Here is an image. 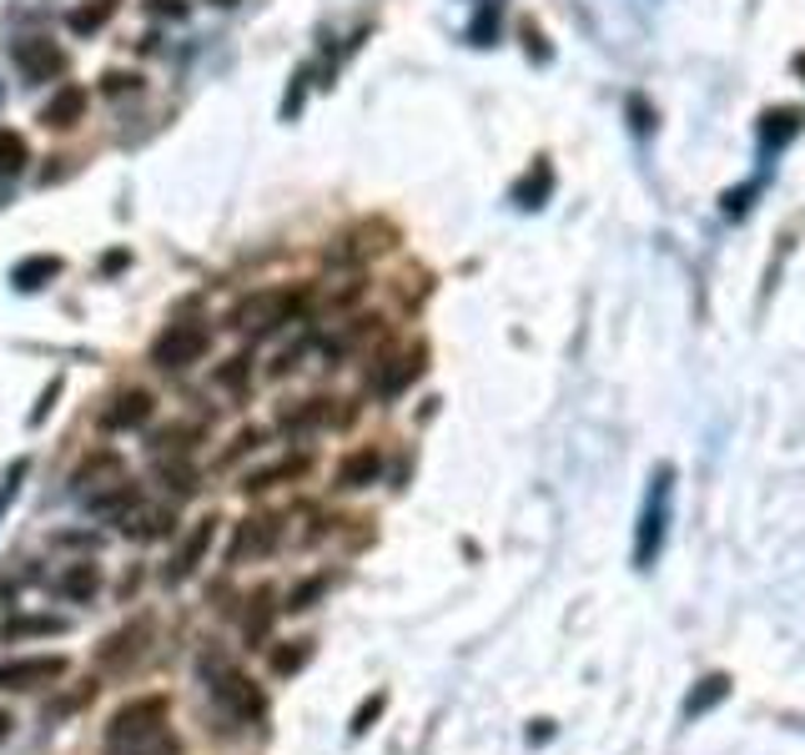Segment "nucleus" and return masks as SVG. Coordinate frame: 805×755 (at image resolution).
Listing matches in <instances>:
<instances>
[{"label":"nucleus","instance_id":"1","mask_svg":"<svg viewBox=\"0 0 805 755\" xmlns=\"http://www.w3.org/2000/svg\"><path fill=\"white\" fill-rule=\"evenodd\" d=\"M172 725H166V701L152 695V701H131L111 715L106 725V755H176Z\"/></svg>","mask_w":805,"mask_h":755},{"label":"nucleus","instance_id":"2","mask_svg":"<svg viewBox=\"0 0 805 755\" xmlns=\"http://www.w3.org/2000/svg\"><path fill=\"white\" fill-rule=\"evenodd\" d=\"M313 307V287L293 283V287H262V293L242 297L232 307V328L247 333V338H267V333L287 328V323H303V313Z\"/></svg>","mask_w":805,"mask_h":755},{"label":"nucleus","instance_id":"3","mask_svg":"<svg viewBox=\"0 0 805 755\" xmlns=\"http://www.w3.org/2000/svg\"><path fill=\"white\" fill-rule=\"evenodd\" d=\"M212 348V328L207 323H166L162 333L152 338L146 358H152L156 373H186L192 363H202Z\"/></svg>","mask_w":805,"mask_h":755},{"label":"nucleus","instance_id":"4","mask_svg":"<svg viewBox=\"0 0 805 755\" xmlns=\"http://www.w3.org/2000/svg\"><path fill=\"white\" fill-rule=\"evenodd\" d=\"M202 675H207V685H212V695H217V705L232 715V721H247V725H257L262 721V711H267V701H262V690L252 685L242 670H232V665H217L212 655H202Z\"/></svg>","mask_w":805,"mask_h":755},{"label":"nucleus","instance_id":"5","mask_svg":"<svg viewBox=\"0 0 805 755\" xmlns=\"http://www.w3.org/2000/svg\"><path fill=\"white\" fill-rule=\"evenodd\" d=\"M11 61L21 67L26 86H45V81L65 76V51H61V41H51V35H21V41L11 45Z\"/></svg>","mask_w":805,"mask_h":755},{"label":"nucleus","instance_id":"6","mask_svg":"<svg viewBox=\"0 0 805 755\" xmlns=\"http://www.w3.org/2000/svg\"><path fill=\"white\" fill-rule=\"evenodd\" d=\"M156 414V394L152 388H121L106 408H101V433H131V428H146Z\"/></svg>","mask_w":805,"mask_h":755},{"label":"nucleus","instance_id":"7","mask_svg":"<svg viewBox=\"0 0 805 755\" xmlns=\"http://www.w3.org/2000/svg\"><path fill=\"white\" fill-rule=\"evenodd\" d=\"M277 544H283V519H277V514H252V519H242L237 534H232L227 559H232V564H247V559H267Z\"/></svg>","mask_w":805,"mask_h":755},{"label":"nucleus","instance_id":"8","mask_svg":"<svg viewBox=\"0 0 805 755\" xmlns=\"http://www.w3.org/2000/svg\"><path fill=\"white\" fill-rule=\"evenodd\" d=\"M65 655H26V660H0V690H45L65 675Z\"/></svg>","mask_w":805,"mask_h":755},{"label":"nucleus","instance_id":"9","mask_svg":"<svg viewBox=\"0 0 805 755\" xmlns=\"http://www.w3.org/2000/svg\"><path fill=\"white\" fill-rule=\"evenodd\" d=\"M664 519H670V469L654 473V489H650V503L640 514V544H634V559L650 564L660 554V539H664Z\"/></svg>","mask_w":805,"mask_h":755},{"label":"nucleus","instance_id":"10","mask_svg":"<svg viewBox=\"0 0 805 755\" xmlns=\"http://www.w3.org/2000/svg\"><path fill=\"white\" fill-rule=\"evenodd\" d=\"M86 106H91V91L77 86V81H65V86L41 106V126L45 132H71V126H81Z\"/></svg>","mask_w":805,"mask_h":755},{"label":"nucleus","instance_id":"11","mask_svg":"<svg viewBox=\"0 0 805 755\" xmlns=\"http://www.w3.org/2000/svg\"><path fill=\"white\" fill-rule=\"evenodd\" d=\"M217 524H222L217 514L196 519V524H192V534L182 539V549H176V554H172V564H166V580H172V584H182L186 574H192L196 564H202V554H207V549H212V539H217Z\"/></svg>","mask_w":805,"mask_h":755},{"label":"nucleus","instance_id":"12","mask_svg":"<svg viewBox=\"0 0 805 755\" xmlns=\"http://www.w3.org/2000/svg\"><path fill=\"white\" fill-rule=\"evenodd\" d=\"M383 479V449H353L348 459L333 469V489L338 493H358V489H373Z\"/></svg>","mask_w":805,"mask_h":755},{"label":"nucleus","instance_id":"13","mask_svg":"<svg viewBox=\"0 0 805 755\" xmlns=\"http://www.w3.org/2000/svg\"><path fill=\"white\" fill-rule=\"evenodd\" d=\"M424 358H428V353H424V343H414V348L393 353V358H388V368H383V373H378V384H373V388H378V398H383V404H388V398H398L402 388L414 384L418 373H424Z\"/></svg>","mask_w":805,"mask_h":755},{"label":"nucleus","instance_id":"14","mask_svg":"<svg viewBox=\"0 0 805 755\" xmlns=\"http://www.w3.org/2000/svg\"><path fill=\"white\" fill-rule=\"evenodd\" d=\"M146 640H152V620H131L126 630H116V635L96 650V660H101V665H126V660L142 655Z\"/></svg>","mask_w":805,"mask_h":755},{"label":"nucleus","instance_id":"15","mask_svg":"<svg viewBox=\"0 0 805 755\" xmlns=\"http://www.w3.org/2000/svg\"><path fill=\"white\" fill-rule=\"evenodd\" d=\"M307 469H313V453H287V459H277V463H267V469L247 473V483H242V489H247V493H267V489H277V483H287V479H307Z\"/></svg>","mask_w":805,"mask_h":755},{"label":"nucleus","instance_id":"16","mask_svg":"<svg viewBox=\"0 0 805 755\" xmlns=\"http://www.w3.org/2000/svg\"><path fill=\"white\" fill-rule=\"evenodd\" d=\"M116 524H121V534L126 539H166L176 529V514L172 509H146V503H136V509L121 514Z\"/></svg>","mask_w":805,"mask_h":755},{"label":"nucleus","instance_id":"17","mask_svg":"<svg viewBox=\"0 0 805 755\" xmlns=\"http://www.w3.org/2000/svg\"><path fill=\"white\" fill-rule=\"evenodd\" d=\"M136 503H142V489H136V483H131V479H116V483H111V489H101V493H86V509H91V514H96V519H121V514H131Z\"/></svg>","mask_w":805,"mask_h":755},{"label":"nucleus","instance_id":"18","mask_svg":"<svg viewBox=\"0 0 805 755\" xmlns=\"http://www.w3.org/2000/svg\"><path fill=\"white\" fill-rule=\"evenodd\" d=\"M61 257H51V252H35V257H26L21 267H16L11 273V287L16 293H41L45 283H55V277H61Z\"/></svg>","mask_w":805,"mask_h":755},{"label":"nucleus","instance_id":"19","mask_svg":"<svg viewBox=\"0 0 805 755\" xmlns=\"http://www.w3.org/2000/svg\"><path fill=\"white\" fill-rule=\"evenodd\" d=\"M273 590H257L252 604L242 610V630H247V650H267V635H273Z\"/></svg>","mask_w":805,"mask_h":755},{"label":"nucleus","instance_id":"20","mask_svg":"<svg viewBox=\"0 0 805 755\" xmlns=\"http://www.w3.org/2000/svg\"><path fill=\"white\" fill-rule=\"evenodd\" d=\"M121 0H86V6H77V11H65V31L71 35H96L106 31L111 21H116Z\"/></svg>","mask_w":805,"mask_h":755},{"label":"nucleus","instance_id":"21","mask_svg":"<svg viewBox=\"0 0 805 755\" xmlns=\"http://www.w3.org/2000/svg\"><path fill=\"white\" fill-rule=\"evenodd\" d=\"M156 479H162L176 499H192V493L202 489V473L186 463V453H162V459H156Z\"/></svg>","mask_w":805,"mask_h":755},{"label":"nucleus","instance_id":"22","mask_svg":"<svg viewBox=\"0 0 805 755\" xmlns=\"http://www.w3.org/2000/svg\"><path fill=\"white\" fill-rule=\"evenodd\" d=\"M65 620L55 614H16V620L0 624V640H41V635H61Z\"/></svg>","mask_w":805,"mask_h":755},{"label":"nucleus","instance_id":"23","mask_svg":"<svg viewBox=\"0 0 805 755\" xmlns=\"http://www.w3.org/2000/svg\"><path fill=\"white\" fill-rule=\"evenodd\" d=\"M549 192H554V172H549V162H533V172L523 176L519 186H513V202L533 212V207H544Z\"/></svg>","mask_w":805,"mask_h":755},{"label":"nucleus","instance_id":"24","mask_svg":"<svg viewBox=\"0 0 805 755\" xmlns=\"http://www.w3.org/2000/svg\"><path fill=\"white\" fill-rule=\"evenodd\" d=\"M795 132H801V111H771V116L761 121V146L765 152H781Z\"/></svg>","mask_w":805,"mask_h":755},{"label":"nucleus","instance_id":"25","mask_svg":"<svg viewBox=\"0 0 805 755\" xmlns=\"http://www.w3.org/2000/svg\"><path fill=\"white\" fill-rule=\"evenodd\" d=\"M31 166V146H26L21 132L11 126H0V176H21Z\"/></svg>","mask_w":805,"mask_h":755},{"label":"nucleus","instance_id":"26","mask_svg":"<svg viewBox=\"0 0 805 755\" xmlns=\"http://www.w3.org/2000/svg\"><path fill=\"white\" fill-rule=\"evenodd\" d=\"M106 473H121V459H116V453H106V449H101V453H91V459L77 469V479H71V489H77L81 499H86V493H91V483H96V479H106Z\"/></svg>","mask_w":805,"mask_h":755},{"label":"nucleus","instance_id":"27","mask_svg":"<svg viewBox=\"0 0 805 755\" xmlns=\"http://www.w3.org/2000/svg\"><path fill=\"white\" fill-rule=\"evenodd\" d=\"M247 384H252V358H247V353H237V358H227L217 368V388H227L232 398L247 394Z\"/></svg>","mask_w":805,"mask_h":755},{"label":"nucleus","instance_id":"28","mask_svg":"<svg viewBox=\"0 0 805 755\" xmlns=\"http://www.w3.org/2000/svg\"><path fill=\"white\" fill-rule=\"evenodd\" d=\"M96 584H101L96 564H71V570H65V580H61V594H65V600H91V594H96Z\"/></svg>","mask_w":805,"mask_h":755},{"label":"nucleus","instance_id":"29","mask_svg":"<svg viewBox=\"0 0 805 755\" xmlns=\"http://www.w3.org/2000/svg\"><path fill=\"white\" fill-rule=\"evenodd\" d=\"M196 443H202V428H192V424H172L156 433V453H192Z\"/></svg>","mask_w":805,"mask_h":755},{"label":"nucleus","instance_id":"30","mask_svg":"<svg viewBox=\"0 0 805 755\" xmlns=\"http://www.w3.org/2000/svg\"><path fill=\"white\" fill-rule=\"evenodd\" d=\"M146 81L136 76V71H106V76H101V96L106 101H121V96H136V91H142Z\"/></svg>","mask_w":805,"mask_h":755},{"label":"nucleus","instance_id":"31","mask_svg":"<svg viewBox=\"0 0 805 755\" xmlns=\"http://www.w3.org/2000/svg\"><path fill=\"white\" fill-rule=\"evenodd\" d=\"M307 655H313V645H307V640H287V650H273V670H277V675H293Z\"/></svg>","mask_w":805,"mask_h":755},{"label":"nucleus","instance_id":"32","mask_svg":"<svg viewBox=\"0 0 805 755\" xmlns=\"http://www.w3.org/2000/svg\"><path fill=\"white\" fill-rule=\"evenodd\" d=\"M307 81H313V71H307V67H297V71H293V86H287V101H283V121H293L297 111H303Z\"/></svg>","mask_w":805,"mask_h":755},{"label":"nucleus","instance_id":"33","mask_svg":"<svg viewBox=\"0 0 805 755\" xmlns=\"http://www.w3.org/2000/svg\"><path fill=\"white\" fill-rule=\"evenodd\" d=\"M323 590H327V574H317V580H313V584H297V590H293V600H287V610H293V614H303V610H313V604H317V600H323Z\"/></svg>","mask_w":805,"mask_h":755},{"label":"nucleus","instance_id":"34","mask_svg":"<svg viewBox=\"0 0 805 755\" xmlns=\"http://www.w3.org/2000/svg\"><path fill=\"white\" fill-rule=\"evenodd\" d=\"M383 705H388V695H368V701L358 705V715H353L348 731H353V735H368V731H373V721L383 715Z\"/></svg>","mask_w":805,"mask_h":755},{"label":"nucleus","instance_id":"35","mask_svg":"<svg viewBox=\"0 0 805 755\" xmlns=\"http://www.w3.org/2000/svg\"><path fill=\"white\" fill-rule=\"evenodd\" d=\"M26 469H31V463H26V459H16L11 469H6V479H0V519H6V509H11V499H16V489H21Z\"/></svg>","mask_w":805,"mask_h":755},{"label":"nucleus","instance_id":"36","mask_svg":"<svg viewBox=\"0 0 805 755\" xmlns=\"http://www.w3.org/2000/svg\"><path fill=\"white\" fill-rule=\"evenodd\" d=\"M307 353H313V338H303V343H293V348H287V353H283V358H277V363H273V368H267V378H287V373H293V368H297V363H303V358H307Z\"/></svg>","mask_w":805,"mask_h":755},{"label":"nucleus","instance_id":"37","mask_svg":"<svg viewBox=\"0 0 805 755\" xmlns=\"http://www.w3.org/2000/svg\"><path fill=\"white\" fill-rule=\"evenodd\" d=\"M146 16H156V21H186L192 16V0H146Z\"/></svg>","mask_w":805,"mask_h":755},{"label":"nucleus","instance_id":"38","mask_svg":"<svg viewBox=\"0 0 805 755\" xmlns=\"http://www.w3.org/2000/svg\"><path fill=\"white\" fill-rule=\"evenodd\" d=\"M262 438H267V428H242L237 433V443H232L227 453H222V463H237L242 453H252V449H262Z\"/></svg>","mask_w":805,"mask_h":755},{"label":"nucleus","instance_id":"39","mask_svg":"<svg viewBox=\"0 0 805 755\" xmlns=\"http://www.w3.org/2000/svg\"><path fill=\"white\" fill-rule=\"evenodd\" d=\"M55 398H61V378H51V384H45V394H41V404H35L31 424H45V414L55 408Z\"/></svg>","mask_w":805,"mask_h":755},{"label":"nucleus","instance_id":"40","mask_svg":"<svg viewBox=\"0 0 805 755\" xmlns=\"http://www.w3.org/2000/svg\"><path fill=\"white\" fill-rule=\"evenodd\" d=\"M55 544H61V549L65 544H71V549H91V544H96V534H65V529H61V534H55Z\"/></svg>","mask_w":805,"mask_h":755},{"label":"nucleus","instance_id":"41","mask_svg":"<svg viewBox=\"0 0 805 755\" xmlns=\"http://www.w3.org/2000/svg\"><path fill=\"white\" fill-rule=\"evenodd\" d=\"M11 725H16V721H11V715H6V711H0V741L11 735Z\"/></svg>","mask_w":805,"mask_h":755},{"label":"nucleus","instance_id":"42","mask_svg":"<svg viewBox=\"0 0 805 755\" xmlns=\"http://www.w3.org/2000/svg\"><path fill=\"white\" fill-rule=\"evenodd\" d=\"M212 6H222V11H227V6H242V0H212Z\"/></svg>","mask_w":805,"mask_h":755}]
</instances>
